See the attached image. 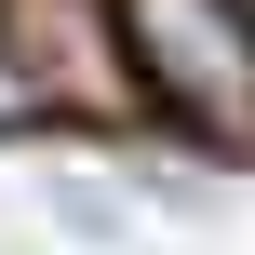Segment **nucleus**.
Wrapping results in <instances>:
<instances>
[{
    "instance_id": "nucleus-2",
    "label": "nucleus",
    "mask_w": 255,
    "mask_h": 255,
    "mask_svg": "<svg viewBox=\"0 0 255 255\" xmlns=\"http://www.w3.org/2000/svg\"><path fill=\"white\" fill-rule=\"evenodd\" d=\"M0 27H13V67L40 81V121H121L134 108L108 0H0Z\"/></svg>"
},
{
    "instance_id": "nucleus-1",
    "label": "nucleus",
    "mask_w": 255,
    "mask_h": 255,
    "mask_svg": "<svg viewBox=\"0 0 255 255\" xmlns=\"http://www.w3.org/2000/svg\"><path fill=\"white\" fill-rule=\"evenodd\" d=\"M121 13V67L161 121L255 148V13L242 0H108Z\"/></svg>"
},
{
    "instance_id": "nucleus-3",
    "label": "nucleus",
    "mask_w": 255,
    "mask_h": 255,
    "mask_svg": "<svg viewBox=\"0 0 255 255\" xmlns=\"http://www.w3.org/2000/svg\"><path fill=\"white\" fill-rule=\"evenodd\" d=\"M27 121H40V81L13 67V27H0V134H27Z\"/></svg>"
}]
</instances>
